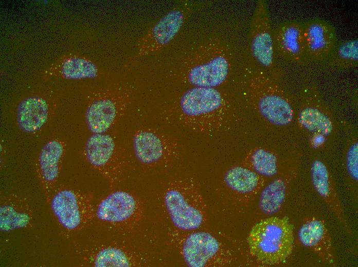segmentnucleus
I'll return each mask as SVG.
<instances>
[{
	"mask_svg": "<svg viewBox=\"0 0 358 267\" xmlns=\"http://www.w3.org/2000/svg\"><path fill=\"white\" fill-rule=\"evenodd\" d=\"M141 207L137 198L124 190H115L95 207V218L111 228H124L137 221Z\"/></svg>",
	"mask_w": 358,
	"mask_h": 267,
	"instance_id": "13",
	"label": "nucleus"
},
{
	"mask_svg": "<svg viewBox=\"0 0 358 267\" xmlns=\"http://www.w3.org/2000/svg\"><path fill=\"white\" fill-rule=\"evenodd\" d=\"M133 147L137 159L150 167L169 164L177 158L179 151L174 140L149 128H139L135 132Z\"/></svg>",
	"mask_w": 358,
	"mask_h": 267,
	"instance_id": "11",
	"label": "nucleus"
},
{
	"mask_svg": "<svg viewBox=\"0 0 358 267\" xmlns=\"http://www.w3.org/2000/svg\"><path fill=\"white\" fill-rule=\"evenodd\" d=\"M292 225L285 218L261 220L250 230L247 239L251 255L260 263L273 265L284 262L294 245Z\"/></svg>",
	"mask_w": 358,
	"mask_h": 267,
	"instance_id": "3",
	"label": "nucleus"
},
{
	"mask_svg": "<svg viewBox=\"0 0 358 267\" xmlns=\"http://www.w3.org/2000/svg\"><path fill=\"white\" fill-rule=\"evenodd\" d=\"M305 60L314 62H326L337 43L333 26L320 18L303 23Z\"/></svg>",
	"mask_w": 358,
	"mask_h": 267,
	"instance_id": "15",
	"label": "nucleus"
},
{
	"mask_svg": "<svg viewBox=\"0 0 358 267\" xmlns=\"http://www.w3.org/2000/svg\"><path fill=\"white\" fill-rule=\"evenodd\" d=\"M249 59L236 37L220 31L207 35L185 60L183 76L193 87L218 88Z\"/></svg>",
	"mask_w": 358,
	"mask_h": 267,
	"instance_id": "1",
	"label": "nucleus"
},
{
	"mask_svg": "<svg viewBox=\"0 0 358 267\" xmlns=\"http://www.w3.org/2000/svg\"><path fill=\"white\" fill-rule=\"evenodd\" d=\"M224 181L231 190L242 194L254 192L261 183L258 175L241 166H235L228 169L224 175Z\"/></svg>",
	"mask_w": 358,
	"mask_h": 267,
	"instance_id": "22",
	"label": "nucleus"
},
{
	"mask_svg": "<svg viewBox=\"0 0 358 267\" xmlns=\"http://www.w3.org/2000/svg\"><path fill=\"white\" fill-rule=\"evenodd\" d=\"M276 55L290 62L299 63L305 60L303 23L287 21L273 30Z\"/></svg>",
	"mask_w": 358,
	"mask_h": 267,
	"instance_id": "18",
	"label": "nucleus"
},
{
	"mask_svg": "<svg viewBox=\"0 0 358 267\" xmlns=\"http://www.w3.org/2000/svg\"><path fill=\"white\" fill-rule=\"evenodd\" d=\"M65 150V142L59 138H54L49 140L39 153L37 171L48 199L55 192Z\"/></svg>",
	"mask_w": 358,
	"mask_h": 267,
	"instance_id": "17",
	"label": "nucleus"
},
{
	"mask_svg": "<svg viewBox=\"0 0 358 267\" xmlns=\"http://www.w3.org/2000/svg\"><path fill=\"white\" fill-rule=\"evenodd\" d=\"M247 52L252 62L266 72L277 68L273 30L266 3L258 1L248 34Z\"/></svg>",
	"mask_w": 358,
	"mask_h": 267,
	"instance_id": "9",
	"label": "nucleus"
},
{
	"mask_svg": "<svg viewBox=\"0 0 358 267\" xmlns=\"http://www.w3.org/2000/svg\"><path fill=\"white\" fill-rule=\"evenodd\" d=\"M180 249L185 262L191 267L218 265L225 255L218 240L205 232H195L184 236Z\"/></svg>",
	"mask_w": 358,
	"mask_h": 267,
	"instance_id": "14",
	"label": "nucleus"
},
{
	"mask_svg": "<svg viewBox=\"0 0 358 267\" xmlns=\"http://www.w3.org/2000/svg\"><path fill=\"white\" fill-rule=\"evenodd\" d=\"M334 68H353L358 64V40L351 39L337 42L326 61Z\"/></svg>",
	"mask_w": 358,
	"mask_h": 267,
	"instance_id": "23",
	"label": "nucleus"
},
{
	"mask_svg": "<svg viewBox=\"0 0 358 267\" xmlns=\"http://www.w3.org/2000/svg\"><path fill=\"white\" fill-rule=\"evenodd\" d=\"M358 144L354 143L349 148L346 156V166L351 177L357 180L358 178Z\"/></svg>",
	"mask_w": 358,
	"mask_h": 267,
	"instance_id": "27",
	"label": "nucleus"
},
{
	"mask_svg": "<svg viewBox=\"0 0 358 267\" xmlns=\"http://www.w3.org/2000/svg\"><path fill=\"white\" fill-rule=\"evenodd\" d=\"M299 241L323 260L330 264L334 262L331 238L324 222L312 218L305 221L298 233Z\"/></svg>",
	"mask_w": 358,
	"mask_h": 267,
	"instance_id": "19",
	"label": "nucleus"
},
{
	"mask_svg": "<svg viewBox=\"0 0 358 267\" xmlns=\"http://www.w3.org/2000/svg\"><path fill=\"white\" fill-rule=\"evenodd\" d=\"M298 120L306 128L327 135L332 130V123L327 113L320 107L313 104L301 108Z\"/></svg>",
	"mask_w": 358,
	"mask_h": 267,
	"instance_id": "24",
	"label": "nucleus"
},
{
	"mask_svg": "<svg viewBox=\"0 0 358 267\" xmlns=\"http://www.w3.org/2000/svg\"><path fill=\"white\" fill-rule=\"evenodd\" d=\"M83 154L90 165L108 180L111 187L121 182L126 170V157L111 135L93 134L87 140Z\"/></svg>",
	"mask_w": 358,
	"mask_h": 267,
	"instance_id": "7",
	"label": "nucleus"
},
{
	"mask_svg": "<svg viewBox=\"0 0 358 267\" xmlns=\"http://www.w3.org/2000/svg\"><path fill=\"white\" fill-rule=\"evenodd\" d=\"M286 186L281 179H276L268 184L261 193L259 205L262 212L273 214L281 208L284 200Z\"/></svg>",
	"mask_w": 358,
	"mask_h": 267,
	"instance_id": "25",
	"label": "nucleus"
},
{
	"mask_svg": "<svg viewBox=\"0 0 358 267\" xmlns=\"http://www.w3.org/2000/svg\"><path fill=\"white\" fill-rule=\"evenodd\" d=\"M230 106L227 95L218 88L193 87L180 97L176 113L190 128L209 134L223 125Z\"/></svg>",
	"mask_w": 358,
	"mask_h": 267,
	"instance_id": "2",
	"label": "nucleus"
},
{
	"mask_svg": "<svg viewBox=\"0 0 358 267\" xmlns=\"http://www.w3.org/2000/svg\"><path fill=\"white\" fill-rule=\"evenodd\" d=\"M52 104L49 98L42 94L32 93L24 97L16 108V122L19 128L29 134L42 130L53 112Z\"/></svg>",
	"mask_w": 358,
	"mask_h": 267,
	"instance_id": "16",
	"label": "nucleus"
},
{
	"mask_svg": "<svg viewBox=\"0 0 358 267\" xmlns=\"http://www.w3.org/2000/svg\"><path fill=\"white\" fill-rule=\"evenodd\" d=\"M248 91L252 103L259 114L275 125H285L293 120L294 109L267 77L265 71L250 60L248 64Z\"/></svg>",
	"mask_w": 358,
	"mask_h": 267,
	"instance_id": "5",
	"label": "nucleus"
},
{
	"mask_svg": "<svg viewBox=\"0 0 358 267\" xmlns=\"http://www.w3.org/2000/svg\"><path fill=\"white\" fill-rule=\"evenodd\" d=\"M75 252L90 265L97 267L135 266L149 262L147 253L115 240L91 244H76Z\"/></svg>",
	"mask_w": 358,
	"mask_h": 267,
	"instance_id": "10",
	"label": "nucleus"
},
{
	"mask_svg": "<svg viewBox=\"0 0 358 267\" xmlns=\"http://www.w3.org/2000/svg\"><path fill=\"white\" fill-rule=\"evenodd\" d=\"M164 203L173 224L182 231L199 228L205 219L206 208L198 189L189 179L170 182L163 196Z\"/></svg>",
	"mask_w": 358,
	"mask_h": 267,
	"instance_id": "4",
	"label": "nucleus"
},
{
	"mask_svg": "<svg viewBox=\"0 0 358 267\" xmlns=\"http://www.w3.org/2000/svg\"><path fill=\"white\" fill-rule=\"evenodd\" d=\"M52 74L67 80L94 78L99 70L96 64L83 55H64L58 60L49 68Z\"/></svg>",
	"mask_w": 358,
	"mask_h": 267,
	"instance_id": "21",
	"label": "nucleus"
},
{
	"mask_svg": "<svg viewBox=\"0 0 358 267\" xmlns=\"http://www.w3.org/2000/svg\"><path fill=\"white\" fill-rule=\"evenodd\" d=\"M128 89L117 87L94 93L86 108L85 120L93 134H105L121 119L129 105Z\"/></svg>",
	"mask_w": 358,
	"mask_h": 267,
	"instance_id": "6",
	"label": "nucleus"
},
{
	"mask_svg": "<svg viewBox=\"0 0 358 267\" xmlns=\"http://www.w3.org/2000/svg\"><path fill=\"white\" fill-rule=\"evenodd\" d=\"M52 195L51 211L60 226L67 233L78 232L95 219V207L87 195L65 187L55 191Z\"/></svg>",
	"mask_w": 358,
	"mask_h": 267,
	"instance_id": "8",
	"label": "nucleus"
},
{
	"mask_svg": "<svg viewBox=\"0 0 358 267\" xmlns=\"http://www.w3.org/2000/svg\"><path fill=\"white\" fill-rule=\"evenodd\" d=\"M249 162L255 171L263 176H272L277 171L276 156L263 149L255 150L250 155Z\"/></svg>",
	"mask_w": 358,
	"mask_h": 267,
	"instance_id": "26",
	"label": "nucleus"
},
{
	"mask_svg": "<svg viewBox=\"0 0 358 267\" xmlns=\"http://www.w3.org/2000/svg\"><path fill=\"white\" fill-rule=\"evenodd\" d=\"M1 229L3 232L30 227L32 212L27 202L17 196L3 199L0 208Z\"/></svg>",
	"mask_w": 358,
	"mask_h": 267,
	"instance_id": "20",
	"label": "nucleus"
},
{
	"mask_svg": "<svg viewBox=\"0 0 358 267\" xmlns=\"http://www.w3.org/2000/svg\"><path fill=\"white\" fill-rule=\"evenodd\" d=\"M191 9L188 3H181L160 18L138 41L137 55H148L166 46L179 32Z\"/></svg>",
	"mask_w": 358,
	"mask_h": 267,
	"instance_id": "12",
	"label": "nucleus"
}]
</instances>
